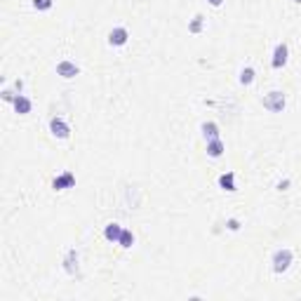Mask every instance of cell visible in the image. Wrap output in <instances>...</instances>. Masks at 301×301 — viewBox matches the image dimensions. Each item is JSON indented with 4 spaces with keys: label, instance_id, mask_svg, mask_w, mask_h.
Segmentation results:
<instances>
[{
    "label": "cell",
    "instance_id": "cell-7",
    "mask_svg": "<svg viewBox=\"0 0 301 301\" xmlns=\"http://www.w3.org/2000/svg\"><path fill=\"white\" fill-rule=\"evenodd\" d=\"M75 186V174L73 172H64L59 174L57 179L52 181V188L54 191H66V188H73Z\"/></svg>",
    "mask_w": 301,
    "mask_h": 301
},
{
    "label": "cell",
    "instance_id": "cell-2",
    "mask_svg": "<svg viewBox=\"0 0 301 301\" xmlns=\"http://www.w3.org/2000/svg\"><path fill=\"white\" fill-rule=\"evenodd\" d=\"M287 106V97H285V92H280V90H273L269 92L266 97H264V108L271 111V113H282Z\"/></svg>",
    "mask_w": 301,
    "mask_h": 301
},
{
    "label": "cell",
    "instance_id": "cell-21",
    "mask_svg": "<svg viewBox=\"0 0 301 301\" xmlns=\"http://www.w3.org/2000/svg\"><path fill=\"white\" fill-rule=\"evenodd\" d=\"M207 2H210L212 7H221V2H224V0H207Z\"/></svg>",
    "mask_w": 301,
    "mask_h": 301
},
{
    "label": "cell",
    "instance_id": "cell-15",
    "mask_svg": "<svg viewBox=\"0 0 301 301\" xmlns=\"http://www.w3.org/2000/svg\"><path fill=\"white\" fill-rule=\"evenodd\" d=\"M203 29H205V17L203 14H195L193 19H191V24H188V33L198 35V33H203Z\"/></svg>",
    "mask_w": 301,
    "mask_h": 301
},
{
    "label": "cell",
    "instance_id": "cell-6",
    "mask_svg": "<svg viewBox=\"0 0 301 301\" xmlns=\"http://www.w3.org/2000/svg\"><path fill=\"white\" fill-rule=\"evenodd\" d=\"M78 73H80V68H78V64H73V61H68V59H64V61H59V64H57V75H61V78H66V80H71V78H75Z\"/></svg>",
    "mask_w": 301,
    "mask_h": 301
},
{
    "label": "cell",
    "instance_id": "cell-5",
    "mask_svg": "<svg viewBox=\"0 0 301 301\" xmlns=\"http://www.w3.org/2000/svg\"><path fill=\"white\" fill-rule=\"evenodd\" d=\"M127 40H129V33L125 26H116L113 31L108 33V45H113V47H122Z\"/></svg>",
    "mask_w": 301,
    "mask_h": 301
},
{
    "label": "cell",
    "instance_id": "cell-9",
    "mask_svg": "<svg viewBox=\"0 0 301 301\" xmlns=\"http://www.w3.org/2000/svg\"><path fill=\"white\" fill-rule=\"evenodd\" d=\"M120 233H122V226L116 224V221L106 224V228H104V238H106L108 242H118V240H120Z\"/></svg>",
    "mask_w": 301,
    "mask_h": 301
},
{
    "label": "cell",
    "instance_id": "cell-12",
    "mask_svg": "<svg viewBox=\"0 0 301 301\" xmlns=\"http://www.w3.org/2000/svg\"><path fill=\"white\" fill-rule=\"evenodd\" d=\"M219 186L224 188V191H228V193H233L236 191V174L233 172H226L219 177Z\"/></svg>",
    "mask_w": 301,
    "mask_h": 301
},
{
    "label": "cell",
    "instance_id": "cell-4",
    "mask_svg": "<svg viewBox=\"0 0 301 301\" xmlns=\"http://www.w3.org/2000/svg\"><path fill=\"white\" fill-rule=\"evenodd\" d=\"M50 132H52L57 139H68L71 137V127H68V122L64 118H59V116H54L50 120Z\"/></svg>",
    "mask_w": 301,
    "mask_h": 301
},
{
    "label": "cell",
    "instance_id": "cell-16",
    "mask_svg": "<svg viewBox=\"0 0 301 301\" xmlns=\"http://www.w3.org/2000/svg\"><path fill=\"white\" fill-rule=\"evenodd\" d=\"M118 245H120L122 249H129L132 245H134V233H132V231H127V228H122V233H120Z\"/></svg>",
    "mask_w": 301,
    "mask_h": 301
},
{
    "label": "cell",
    "instance_id": "cell-10",
    "mask_svg": "<svg viewBox=\"0 0 301 301\" xmlns=\"http://www.w3.org/2000/svg\"><path fill=\"white\" fill-rule=\"evenodd\" d=\"M224 150H226V146H224V141L221 139L207 141V155H210V158H221Z\"/></svg>",
    "mask_w": 301,
    "mask_h": 301
},
{
    "label": "cell",
    "instance_id": "cell-20",
    "mask_svg": "<svg viewBox=\"0 0 301 301\" xmlns=\"http://www.w3.org/2000/svg\"><path fill=\"white\" fill-rule=\"evenodd\" d=\"M287 186H290V181H287V179H285V181H280L278 183V191H287Z\"/></svg>",
    "mask_w": 301,
    "mask_h": 301
},
{
    "label": "cell",
    "instance_id": "cell-8",
    "mask_svg": "<svg viewBox=\"0 0 301 301\" xmlns=\"http://www.w3.org/2000/svg\"><path fill=\"white\" fill-rule=\"evenodd\" d=\"M12 106H14V111H17L19 116H29V113H31V108H33V104H31V99H29V97H24L22 92H19Z\"/></svg>",
    "mask_w": 301,
    "mask_h": 301
},
{
    "label": "cell",
    "instance_id": "cell-14",
    "mask_svg": "<svg viewBox=\"0 0 301 301\" xmlns=\"http://www.w3.org/2000/svg\"><path fill=\"white\" fill-rule=\"evenodd\" d=\"M254 78H257V73H254V68H252V66H245V68H242V71H240V78H238V80H240V85H252V83H254Z\"/></svg>",
    "mask_w": 301,
    "mask_h": 301
},
{
    "label": "cell",
    "instance_id": "cell-22",
    "mask_svg": "<svg viewBox=\"0 0 301 301\" xmlns=\"http://www.w3.org/2000/svg\"><path fill=\"white\" fill-rule=\"evenodd\" d=\"M294 2H297V5H301V0H294Z\"/></svg>",
    "mask_w": 301,
    "mask_h": 301
},
{
    "label": "cell",
    "instance_id": "cell-17",
    "mask_svg": "<svg viewBox=\"0 0 301 301\" xmlns=\"http://www.w3.org/2000/svg\"><path fill=\"white\" fill-rule=\"evenodd\" d=\"M52 5H54V0H33V7H35L38 12L52 10Z\"/></svg>",
    "mask_w": 301,
    "mask_h": 301
},
{
    "label": "cell",
    "instance_id": "cell-3",
    "mask_svg": "<svg viewBox=\"0 0 301 301\" xmlns=\"http://www.w3.org/2000/svg\"><path fill=\"white\" fill-rule=\"evenodd\" d=\"M287 59H290V47H287V43H278V45H275V50H273L271 66L278 71V68H282V66L287 64Z\"/></svg>",
    "mask_w": 301,
    "mask_h": 301
},
{
    "label": "cell",
    "instance_id": "cell-18",
    "mask_svg": "<svg viewBox=\"0 0 301 301\" xmlns=\"http://www.w3.org/2000/svg\"><path fill=\"white\" fill-rule=\"evenodd\" d=\"M2 99H5V101H10V104H14V99H17V94H14L12 90H5V92H2Z\"/></svg>",
    "mask_w": 301,
    "mask_h": 301
},
{
    "label": "cell",
    "instance_id": "cell-19",
    "mask_svg": "<svg viewBox=\"0 0 301 301\" xmlns=\"http://www.w3.org/2000/svg\"><path fill=\"white\" fill-rule=\"evenodd\" d=\"M226 226H228V231H238V228H240V221H238V219H228Z\"/></svg>",
    "mask_w": 301,
    "mask_h": 301
},
{
    "label": "cell",
    "instance_id": "cell-1",
    "mask_svg": "<svg viewBox=\"0 0 301 301\" xmlns=\"http://www.w3.org/2000/svg\"><path fill=\"white\" fill-rule=\"evenodd\" d=\"M292 261H294V252L290 247H282L278 249L273 259H271V264H273V273H285V271L292 266Z\"/></svg>",
    "mask_w": 301,
    "mask_h": 301
},
{
    "label": "cell",
    "instance_id": "cell-11",
    "mask_svg": "<svg viewBox=\"0 0 301 301\" xmlns=\"http://www.w3.org/2000/svg\"><path fill=\"white\" fill-rule=\"evenodd\" d=\"M200 132H203V137L207 141L219 139V125H216V122H212V120H210V122H203V125H200Z\"/></svg>",
    "mask_w": 301,
    "mask_h": 301
},
{
    "label": "cell",
    "instance_id": "cell-13",
    "mask_svg": "<svg viewBox=\"0 0 301 301\" xmlns=\"http://www.w3.org/2000/svg\"><path fill=\"white\" fill-rule=\"evenodd\" d=\"M64 269L73 275L75 271H78V252L75 249H68V254H66V259H64Z\"/></svg>",
    "mask_w": 301,
    "mask_h": 301
}]
</instances>
